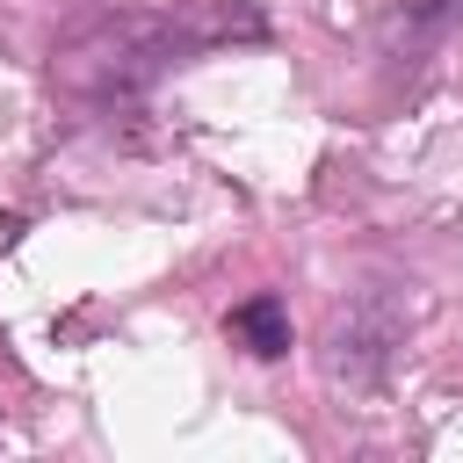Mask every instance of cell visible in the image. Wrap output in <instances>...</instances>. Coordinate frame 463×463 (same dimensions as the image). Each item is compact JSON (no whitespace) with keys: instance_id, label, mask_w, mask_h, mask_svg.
I'll return each mask as SVG.
<instances>
[{"instance_id":"7a4b0ae2","label":"cell","mask_w":463,"mask_h":463,"mask_svg":"<svg viewBox=\"0 0 463 463\" xmlns=\"http://www.w3.org/2000/svg\"><path fill=\"white\" fill-rule=\"evenodd\" d=\"M391 340H398V318H391V311L376 318V297H362V304L333 326V376L369 383V376L391 362Z\"/></svg>"},{"instance_id":"6da1fadb","label":"cell","mask_w":463,"mask_h":463,"mask_svg":"<svg viewBox=\"0 0 463 463\" xmlns=\"http://www.w3.org/2000/svg\"><path fill=\"white\" fill-rule=\"evenodd\" d=\"M181 51H188V36H174L166 22L116 14V22H94L87 36H72L65 58H58V72H65L80 94L109 101V94H137V87H152L166 65H181Z\"/></svg>"},{"instance_id":"3957f363","label":"cell","mask_w":463,"mask_h":463,"mask_svg":"<svg viewBox=\"0 0 463 463\" xmlns=\"http://www.w3.org/2000/svg\"><path fill=\"white\" fill-rule=\"evenodd\" d=\"M232 340L246 347V354H260V362H275V354H289V304L275 297V289H260V297H246L232 318Z\"/></svg>"},{"instance_id":"277c9868","label":"cell","mask_w":463,"mask_h":463,"mask_svg":"<svg viewBox=\"0 0 463 463\" xmlns=\"http://www.w3.org/2000/svg\"><path fill=\"white\" fill-rule=\"evenodd\" d=\"M456 29H463V0H398L391 7V43H405V51H434Z\"/></svg>"}]
</instances>
